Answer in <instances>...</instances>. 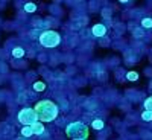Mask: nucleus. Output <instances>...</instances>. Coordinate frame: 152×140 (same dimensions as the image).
Returning a JSON list of instances; mask_svg holds the SVG:
<instances>
[{
    "label": "nucleus",
    "mask_w": 152,
    "mask_h": 140,
    "mask_svg": "<svg viewBox=\"0 0 152 140\" xmlns=\"http://www.w3.org/2000/svg\"><path fill=\"white\" fill-rule=\"evenodd\" d=\"M142 119H143L145 122H152V113L145 110V111L142 113Z\"/></svg>",
    "instance_id": "2eb2a0df"
},
{
    "label": "nucleus",
    "mask_w": 152,
    "mask_h": 140,
    "mask_svg": "<svg viewBox=\"0 0 152 140\" xmlns=\"http://www.w3.org/2000/svg\"><path fill=\"white\" fill-rule=\"evenodd\" d=\"M37 116H38V120L46 123V122H52L58 117V105L55 102L49 99H43V100H38L34 107Z\"/></svg>",
    "instance_id": "f257e3e1"
},
{
    "label": "nucleus",
    "mask_w": 152,
    "mask_h": 140,
    "mask_svg": "<svg viewBox=\"0 0 152 140\" xmlns=\"http://www.w3.org/2000/svg\"><path fill=\"white\" fill-rule=\"evenodd\" d=\"M32 126V131H34V136H43L44 133H46V128H44V125H43V122H35L34 125H31Z\"/></svg>",
    "instance_id": "423d86ee"
},
{
    "label": "nucleus",
    "mask_w": 152,
    "mask_h": 140,
    "mask_svg": "<svg viewBox=\"0 0 152 140\" xmlns=\"http://www.w3.org/2000/svg\"><path fill=\"white\" fill-rule=\"evenodd\" d=\"M21 136H24V137H31V136H34L32 126H31V125H26V126H23V128H21Z\"/></svg>",
    "instance_id": "6e6552de"
},
{
    "label": "nucleus",
    "mask_w": 152,
    "mask_h": 140,
    "mask_svg": "<svg viewBox=\"0 0 152 140\" xmlns=\"http://www.w3.org/2000/svg\"><path fill=\"white\" fill-rule=\"evenodd\" d=\"M142 26L146 28V29H152V18L151 17H145L142 20Z\"/></svg>",
    "instance_id": "9b49d317"
},
{
    "label": "nucleus",
    "mask_w": 152,
    "mask_h": 140,
    "mask_svg": "<svg viewBox=\"0 0 152 140\" xmlns=\"http://www.w3.org/2000/svg\"><path fill=\"white\" fill-rule=\"evenodd\" d=\"M91 126L94 130H104V120H100V119H96V120H93V123H91Z\"/></svg>",
    "instance_id": "9d476101"
},
{
    "label": "nucleus",
    "mask_w": 152,
    "mask_h": 140,
    "mask_svg": "<svg viewBox=\"0 0 152 140\" xmlns=\"http://www.w3.org/2000/svg\"><path fill=\"white\" fill-rule=\"evenodd\" d=\"M17 117H18V122L23 126L34 125L35 122H38V116H37V113H35L34 108H23V110H20L18 114H17Z\"/></svg>",
    "instance_id": "20e7f679"
},
{
    "label": "nucleus",
    "mask_w": 152,
    "mask_h": 140,
    "mask_svg": "<svg viewBox=\"0 0 152 140\" xmlns=\"http://www.w3.org/2000/svg\"><path fill=\"white\" fill-rule=\"evenodd\" d=\"M24 11H26V12H35V11H37V5L32 3V2L24 3Z\"/></svg>",
    "instance_id": "ddd939ff"
},
{
    "label": "nucleus",
    "mask_w": 152,
    "mask_h": 140,
    "mask_svg": "<svg viewBox=\"0 0 152 140\" xmlns=\"http://www.w3.org/2000/svg\"><path fill=\"white\" fill-rule=\"evenodd\" d=\"M11 54H12V56H14V58H23V56H24V49H21V47H14Z\"/></svg>",
    "instance_id": "0eeeda50"
},
{
    "label": "nucleus",
    "mask_w": 152,
    "mask_h": 140,
    "mask_svg": "<svg viewBox=\"0 0 152 140\" xmlns=\"http://www.w3.org/2000/svg\"><path fill=\"white\" fill-rule=\"evenodd\" d=\"M91 34L94 37L104 38L107 35V26H105V24H102V23H97V24H94V26L91 28Z\"/></svg>",
    "instance_id": "39448f33"
},
{
    "label": "nucleus",
    "mask_w": 152,
    "mask_h": 140,
    "mask_svg": "<svg viewBox=\"0 0 152 140\" xmlns=\"http://www.w3.org/2000/svg\"><path fill=\"white\" fill-rule=\"evenodd\" d=\"M34 90H35V92H44V90H46V84H44L43 81L35 82V84H34Z\"/></svg>",
    "instance_id": "1a4fd4ad"
},
{
    "label": "nucleus",
    "mask_w": 152,
    "mask_h": 140,
    "mask_svg": "<svg viewBox=\"0 0 152 140\" xmlns=\"http://www.w3.org/2000/svg\"><path fill=\"white\" fill-rule=\"evenodd\" d=\"M126 79H128V81H137L138 79V73L137 72H128V73H126Z\"/></svg>",
    "instance_id": "4468645a"
},
{
    "label": "nucleus",
    "mask_w": 152,
    "mask_h": 140,
    "mask_svg": "<svg viewBox=\"0 0 152 140\" xmlns=\"http://www.w3.org/2000/svg\"><path fill=\"white\" fill-rule=\"evenodd\" d=\"M66 136L72 140H87L90 131H88V126L82 122H72L66 126Z\"/></svg>",
    "instance_id": "f03ea898"
},
{
    "label": "nucleus",
    "mask_w": 152,
    "mask_h": 140,
    "mask_svg": "<svg viewBox=\"0 0 152 140\" xmlns=\"http://www.w3.org/2000/svg\"><path fill=\"white\" fill-rule=\"evenodd\" d=\"M38 41L43 47H56L59 43H61V35L56 32V31H52V29H47V31H43L38 37Z\"/></svg>",
    "instance_id": "7ed1b4c3"
},
{
    "label": "nucleus",
    "mask_w": 152,
    "mask_h": 140,
    "mask_svg": "<svg viewBox=\"0 0 152 140\" xmlns=\"http://www.w3.org/2000/svg\"><path fill=\"white\" fill-rule=\"evenodd\" d=\"M143 105H145V110H146V111H151V113H152V96H149V97L145 99Z\"/></svg>",
    "instance_id": "f8f14e48"
}]
</instances>
